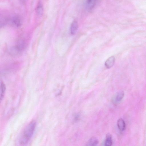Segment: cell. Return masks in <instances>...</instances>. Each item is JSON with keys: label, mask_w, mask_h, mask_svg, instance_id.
I'll return each instance as SVG.
<instances>
[{"label": "cell", "mask_w": 146, "mask_h": 146, "mask_svg": "<svg viewBox=\"0 0 146 146\" xmlns=\"http://www.w3.org/2000/svg\"><path fill=\"white\" fill-rule=\"evenodd\" d=\"M117 125L119 130L121 131L124 130L125 128V124L124 121L122 118H120L118 119Z\"/></svg>", "instance_id": "obj_6"}, {"label": "cell", "mask_w": 146, "mask_h": 146, "mask_svg": "<svg viewBox=\"0 0 146 146\" xmlns=\"http://www.w3.org/2000/svg\"><path fill=\"white\" fill-rule=\"evenodd\" d=\"M36 12L39 16H41L43 13V10L42 5L40 4H38L36 8Z\"/></svg>", "instance_id": "obj_12"}, {"label": "cell", "mask_w": 146, "mask_h": 146, "mask_svg": "<svg viewBox=\"0 0 146 146\" xmlns=\"http://www.w3.org/2000/svg\"><path fill=\"white\" fill-rule=\"evenodd\" d=\"M15 46L21 52L25 47V42L22 40L20 41L17 42Z\"/></svg>", "instance_id": "obj_8"}, {"label": "cell", "mask_w": 146, "mask_h": 146, "mask_svg": "<svg viewBox=\"0 0 146 146\" xmlns=\"http://www.w3.org/2000/svg\"><path fill=\"white\" fill-rule=\"evenodd\" d=\"M97 0H87L86 5L89 9H91L94 7Z\"/></svg>", "instance_id": "obj_10"}, {"label": "cell", "mask_w": 146, "mask_h": 146, "mask_svg": "<svg viewBox=\"0 0 146 146\" xmlns=\"http://www.w3.org/2000/svg\"><path fill=\"white\" fill-rule=\"evenodd\" d=\"M35 127V122L33 121L25 128L19 139L20 144L25 145L29 142L33 135Z\"/></svg>", "instance_id": "obj_1"}, {"label": "cell", "mask_w": 146, "mask_h": 146, "mask_svg": "<svg viewBox=\"0 0 146 146\" xmlns=\"http://www.w3.org/2000/svg\"><path fill=\"white\" fill-rule=\"evenodd\" d=\"M7 21L5 20H0V28L5 25Z\"/></svg>", "instance_id": "obj_13"}, {"label": "cell", "mask_w": 146, "mask_h": 146, "mask_svg": "<svg viewBox=\"0 0 146 146\" xmlns=\"http://www.w3.org/2000/svg\"><path fill=\"white\" fill-rule=\"evenodd\" d=\"M112 144V137L111 135L109 133H107L106 135V138L105 143V145L110 146Z\"/></svg>", "instance_id": "obj_9"}, {"label": "cell", "mask_w": 146, "mask_h": 146, "mask_svg": "<svg viewBox=\"0 0 146 146\" xmlns=\"http://www.w3.org/2000/svg\"><path fill=\"white\" fill-rule=\"evenodd\" d=\"M78 24L76 21H74L72 23L70 27V32L71 34H75L77 30Z\"/></svg>", "instance_id": "obj_4"}, {"label": "cell", "mask_w": 146, "mask_h": 146, "mask_svg": "<svg viewBox=\"0 0 146 146\" xmlns=\"http://www.w3.org/2000/svg\"><path fill=\"white\" fill-rule=\"evenodd\" d=\"M124 96V92L122 91H118L116 94L114 99V102L116 103L120 102Z\"/></svg>", "instance_id": "obj_2"}, {"label": "cell", "mask_w": 146, "mask_h": 146, "mask_svg": "<svg viewBox=\"0 0 146 146\" xmlns=\"http://www.w3.org/2000/svg\"><path fill=\"white\" fill-rule=\"evenodd\" d=\"M11 23L16 27H19L21 25V23L20 18L17 17H13L11 19Z\"/></svg>", "instance_id": "obj_7"}, {"label": "cell", "mask_w": 146, "mask_h": 146, "mask_svg": "<svg viewBox=\"0 0 146 146\" xmlns=\"http://www.w3.org/2000/svg\"><path fill=\"white\" fill-rule=\"evenodd\" d=\"M115 58L113 56H111L105 62V65L108 68H111L114 65Z\"/></svg>", "instance_id": "obj_3"}, {"label": "cell", "mask_w": 146, "mask_h": 146, "mask_svg": "<svg viewBox=\"0 0 146 146\" xmlns=\"http://www.w3.org/2000/svg\"><path fill=\"white\" fill-rule=\"evenodd\" d=\"M6 90V86L5 84L3 82H2L1 84V92L0 97V101H1L3 98L5 92Z\"/></svg>", "instance_id": "obj_11"}, {"label": "cell", "mask_w": 146, "mask_h": 146, "mask_svg": "<svg viewBox=\"0 0 146 146\" xmlns=\"http://www.w3.org/2000/svg\"><path fill=\"white\" fill-rule=\"evenodd\" d=\"M98 143V139L95 137H91L88 141L86 145L94 146L97 145Z\"/></svg>", "instance_id": "obj_5"}]
</instances>
